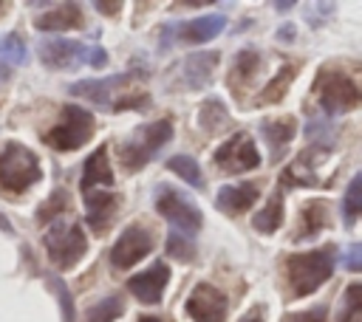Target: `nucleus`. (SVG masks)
<instances>
[{
	"mask_svg": "<svg viewBox=\"0 0 362 322\" xmlns=\"http://www.w3.org/2000/svg\"><path fill=\"white\" fill-rule=\"evenodd\" d=\"M294 37H297L294 23H283V25L277 28V40H280V42H294Z\"/></svg>",
	"mask_w": 362,
	"mask_h": 322,
	"instance_id": "obj_36",
	"label": "nucleus"
},
{
	"mask_svg": "<svg viewBox=\"0 0 362 322\" xmlns=\"http://www.w3.org/2000/svg\"><path fill=\"white\" fill-rule=\"evenodd\" d=\"M85 209H88L90 229L105 232L119 212V195L107 192V189H90V192H85Z\"/></svg>",
	"mask_w": 362,
	"mask_h": 322,
	"instance_id": "obj_15",
	"label": "nucleus"
},
{
	"mask_svg": "<svg viewBox=\"0 0 362 322\" xmlns=\"http://www.w3.org/2000/svg\"><path fill=\"white\" fill-rule=\"evenodd\" d=\"M122 314H124V302H122V297H119V294H110V297L99 299L93 308H88L85 322H116Z\"/></svg>",
	"mask_w": 362,
	"mask_h": 322,
	"instance_id": "obj_27",
	"label": "nucleus"
},
{
	"mask_svg": "<svg viewBox=\"0 0 362 322\" xmlns=\"http://www.w3.org/2000/svg\"><path fill=\"white\" fill-rule=\"evenodd\" d=\"M68 212H71L68 192H65V189H57V192L51 195V201L42 203V206L37 209V220H40V223H45V220H57V217H65Z\"/></svg>",
	"mask_w": 362,
	"mask_h": 322,
	"instance_id": "obj_29",
	"label": "nucleus"
},
{
	"mask_svg": "<svg viewBox=\"0 0 362 322\" xmlns=\"http://www.w3.org/2000/svg\"><path fill=\"white\" fill-rule=\"evenodd\" d=\"M345 268H348V271H359V268H362V246H359V243L348 246V254H345Z\"/></svg>",
	"mask_w": 362,
	"mask_h": 322,
	"instance_id": "obj_35",
	"label": "nucleus"
},
{
	"mask_svg": "<svg viewBox=\"0 0 362 322\" xmlns=\"http://www.w3.org/2000/svg\"><path fill=\"white\" fill-rule=\"evenodd\" d=\"M0 229H3V232H11V223L6 220V215H3V212H0Z\"/></svg>",
	"mask_w": 362,
	"mask_h": 322,
	"instance_id": "obj_41",
	"label": "nucleus"
},
{
	"mask_svg": "<svg viewBox=\"0 0 362 322\" xmlns=\"http://www.w3.org/2000/svg\"><path fill=\"white\" fill-rule=\"evenodd\" d=\"M167 254L175 257V260H181V263L195 260V240H192V234H184L178 229H170V234H167Z\"/></svg>",
	"mask_w": 362,
	"mask_h": 322,
	"instance_id": "obj_28",
	"label": "nucleus"
},
{
	"mask_svg": "<svg viewBox=\"0 0 362 322\" xmlns=\"http://www.w3.org/2000/svg\"><path fill=\"white\" fill-rule=\"evenodd\" d=\"M201 127H206L209 133H215V130H221L226 121H229V116H226V110H223V105L218 102V99H209L204 107H201Z\"/></svg>",
	"mask_w": 362,
	"mask_h": 322,
	"instance_id": "obj_32",
	"label": "nucleus"
},
{
	"mask_svg": "<svg viewBox=\"0 0 362 322\" xmlns=\"http://www.w3.org/2000/svg\"><path fill=\"white\" fill-rule=\"evenodd\" d=\"M3 11H6V3H0V17H3Z\"/></svg>",
	"mask_w": 362,
	"mask_h": 322,
	"instance_id": "obj_43",
	"label": "nucleus"
},
{
	"mask_svg": "<svg viewBox=\"0 0 362 322\" xmlns=\"http://www.w3.org/2000/svg\"><path fill=\"white\" fill-rule=\"evenodd\" d=\"M317 99H320V107L328 113V116H339V113H348L359 105V88L356 82L339 71V68H322L317 73Z\"/></svg>",
	"mask_w": 362,
	"mask_h": 322,
	"instance_id": "obj_6",
	"label": "nucleus"
},
{
	"mask_svg": "<svg viewBox=\"0 0 362 322\" xmlns=\"http://www.w3.org/2000/svg\"><path fill=\"white\" fill-rule=\"evenodd\" d=\"M96 186H113V169H110V161H107V147H96L90 153V158L85 161V172H82V181H79V189L82 195L96 189Z\"/></svg>",
	"mask_w": 362,
	"mask_h": 322,
	"instance_id": "obj_19",
	"label": "nucleus"
},
{
	"mask_svg": "<svg viewBox=\"0 0 362 322\" xmlns=\"http://www.w3.org/2000/svg\"><path fill=\"white\" fill-rule=\"evenodd\" d=\"M173 138V124L167 119L150 121V124H139L119 147V161L122 169L127 172H139L147 161H153V155Z\"/></svg>",
	"mask_w": 362,
	"mask_h": 322,
	"instance_id": "obj_3",
	"label": "nucleus"
},
{
	"mask_svg": "<svg viewBox=\"0 0 362 322\" xmlns=\"http://www.w3.org/2000/svg\"><path fill=\"white\" fill-rule=\"evenodd\" d=\"M334 260H337L334 246H322V249H314V251H300V254L286 257L288 297L300 299V297L314 294L334 274Z\"/></svg>",
	"mask_w": 362,
	"mask_h": 322,
	"instance_id": "obj_1",
	"label": "nucleus"
},
{
	"mask_svg": "<svg viewBox=\"0 0 362 322\" xmlns=\"http://www.w3.org/2000/svg\"><path fill=\"white\" fill-rule=\"evenodd\" d=\"M294 73H297V65L291 68V65H283L280 68V73L257 93V99H255V107H263V105H269V102H280L283 99V93L288 90V82L294 79Z\"/></svg>",
	"mask_w": 362,
	"mask_h": 322,
	"instance_id": "obj_23",
	"label": "nucleus"
},
{
	"mask_svg": "<svg viewBox=\"0 0 362 322\" xmlns=\"http://www.w3.org/2000/svg\"><path fill=\"white\" fill-rule=\"evenodd\" d=\"M139 322H161V319H158V316H141Z\"/></svg>",
	"mask_w": 362,
	"mask_h": 322,
	"instance_id": "obj_42",
	"label": "nucleus"
},
{
	"mask_svg": "<svg viewBox=\"0 0 362 322\" xmlns=\"http://www.w3.org/2000/svg\"><path fill=\"white\" fill-rule=\"evenodd\" d=\"M8 79H11V68L0 59V85H3V82H8Z\"/></svg>",
	"mask_w": 362,
	"mask_h": 322,
	"instance_id": "obj_38",
	"label": "nucleus"
},
{
	"mask_svg": "<svg viewBox=\"0 0 362 322\" xmlns=\"http://www.w3.org/2000/svg\"><path fill=\"white\" fill-rule=\"evenodd\" d=\"M240 322H263V305H255V308H252Z\"/></svg>",
	"mask_w": 362,
	"mask_h": 322,
	"instance_id": "obj_37",
	"label": "nucleus"
},
{
	"mask_svg": "<svg viewBox=\"0 0 362 322\" xmlns=\"http://www.w3.org/2000/svg\"><path fill=\"white\" fill-rule=\"evenodd\" d=\"M51 285H54V291H57V297H59V305H62V322H76V316H74V299H71L65 282L54 277Z\"/></svg>",
	"mask_w": 362,
	"mask_h": 322,
	"instance_id": "obj_34",
	"label": "nucleus"
},
{
	"mask_svg": "<svg viewBox=\"0 0 362 322\" xmlns=\"http://www.w3.org/2000/svg\"><path fill=\"white\" fill-rule=\"evenodd\" d=\"M215 167L226 175H238V172H249L260 164V153L255 150V141L249 133H235L229 136L218 150H215Z\"/></svg>",
	"mask_w": 362,
	"mask_h": 322,
	"instance_id": "obj_9",
	"label": "nucleus"
},
{
	"mask_svg": "<svg viewBox=\"0 0 362 322\" xmlns=\"http://www.w3.org/2000/svg\"><path fill=\"white\" fill-rule=\"evenodd\" d=\"M283 223V192L274 189L272 198L266 201V206L252 217V226L260 232V234H274Z\"/></svg>",
	"mask_w": 362,
	"mask_h": 322,
	"instance_id": "obj_22",
	"label": "nucleus"
},
{
	"mask_svg": "<svg viewBox=\"0 0 362 322\" xmlns=\"http://www.w3.org/2000/svg\"><path fill=\"white\" fill-rule=\"evenodd\" d=\"M42 178L40 158L20 141H6L0 147V189L6 195H23Z\"/></svg>",
	"mask_w": 362,
	"mask_h": 322,
	"instance_id": "obj_2",
	"label": "nucleus"
},
{
	"mask_svg": "<svg viewBox=\"0 0 362 322\" xmlns=\"http://www.w3.org/2000/svg\"><path fill=\"white\" fill-rule=\"evenodd\" d=\"M156 212L173 223V229L184 232V234H195L204 226V215L201 209L175 186L170 184H158L156 186Z\"/></svg>",
	"mask_w": 362,
	"mask_h": 322,
	"instance_id": "obj_7",
	"label": "nucleus"
},
{
	"mask_svg": "<svg viewBox=\"0 0 362 322\" xmlns=\"http://www.w3.org/2000/svg\"><path fill=\"white\" fill-rule=\"evenodd\" d=\"M223 28H226V14H201V17H192V20H184V23L164 25L167 34L173 31L178 42H189V45L209 42V40L218 37Z\"/></svg>",
	"mask_w": 362,
	"mask_h": 322,
	"instance_id": "obj_13",
	"label": "nucleus"
},
{
	"mask_svg": "<svg viewBox=\"0 0 362 322\" xmlns=\"http://www.w3.org/2000/svg\"><path fill=\"white\" fill-rule=\"evenodd\" d=\"M274 8H277V11H291L294 3H274Z\"/></svg>",
	"mask_w": 362,
	"mask_h": 322,
	"instance_id": "obj_40",
	"label": "nucleus"
},
{
	"mask_svg": "<svg viewBox=\"0 0 362 322\" xmlns=\"http://www.w3.org/2000/svg\"><path fill=\"white\" fill-rule=\"evenodd\" d=\"M184 308H187V314H189L192 322H226V314H229L226 294L218 291L209 282H198L189 291Z\"/></svg>",
	"mask_w": 362,
	"mask_h": 322,
	"instance_id": "obj_11",
	"label": "nucleus"
},
{
	"mask_svg": "<svg viewBox=\"0 0 362 322\" xmlns=\"http://www.w3.org/2000/svg\"><path fill=\"white\" fill-rule=\"evenodd\" d=\"M82 25H85V17L76 3H62L34 20V28H40V31H74Z\"/></svg>",
	"mask_w": 362,
	"mask_h": 322,
	"instance_id": "obj_18",
	"label": "nucleus"
},
{
	"mask_svg": "<svg viewBox=\"0 0 362 322\" xmlns=\"http://www.w3.org/2000/svg\"><path fill=\"white\" fill-rule=\"evenodd\" d=\"M88 54H90V45H82L65 37H45L37 45L40 62L51 71H74L79 65H88Z\"/></svg>",
	"mask_w": 362,
	"mask_h": 322,
	"instance_id": "obj_8",
	"label": "nucleus"
},
{
	"mask_svg": "<svg viewBox=\"0 0 362 322\" xmlns=\"http://www.w3.org/2000/svg\"><path fill=\"white\" fill-rule=\"evenodd\" d=\"M257 195H260L257 184H229V186H221L218 189L215 206L221 212H226V215H243L257 201Z\"/></svg>",
	"mask_w": 362,
	"mask_h": 322,
	"instance_id": "obj_17",
	"label": "nucleus"
},
{
	"mask_svg": "<svg viewBox=\"0 0 362 322\" xmlns=\"http://www.w3.org/2000/svg\"><path fill=\"white\" fill-rule=\"evenodd\" d=\"M359 212H362V175L356 172V175L348 181V189H345V195H342V217H345V226H348V229L356 223Z\"/></svg>",
	"mask_w": 362,
	"mask_h": 322,
	"instance_id": "obj_26",
	"label": "nucleus"
},
{
	"mask_svg": "<svg viewBox=\"0 0 362 322\" xmlns=\"http://www.w3.org/2000/svg\"><path fill=\"white\" fill-rule=\"evenodd\" d=\"M42 243H45L48 260H51L57 268H74V266L85 257V251H88V237H85L79 220H74V217H68V215H65V217H57V220L48 226Z\"/></svg>",
	"mask_w": 362,
	"mask_h": 322,
	"instance_id": "obj_4",
	"label": "nucleus"
},
{
	"mask_svg": "<svg viewBox=\"0 0 362 322\" xmlns=\"http://www.w3.org/2000/svg\"><path fill=\"white\" fill-rule=\"evenodd\" d=\"M215 65H218V51H206V54H189V56H184L181 65H178V76L187 82L184 90H195V88L209 85Z\"/></svg>",
	"mask_w": 362,
	"mask_h": 322,
	"instance_id": "obj_16",
	"label": "nucleus"
},
{
	"mask_svg": "<svg viewBox=\"0 0 362 322\" xmlns=\"http://www.w3.org/2000/svg\"><path fill=\"white\" fill-rule=\"evenodd\" d=\"M257 68H260V54H257L255 48H243V51L235 56V65H232V73H229L232 85H235V88H238V85H246V82L257 73Z\"/></svg>",
	"mask_w": 362,
	"mask_h": 322,
	"instance_id": "obj_25",
	"label": "nucleus"
},
{
	"mask_svg": "<svg viewBox=\"0 0 362 322\" xmlns=\"http://www.w3.org/2000/svg\"><path fill=\"white\" fill-rule=\"evenodd\" d=\"M139 73L127 71V73H116V76H105V79H82V82H74L68 88L71 96H82L88 99L90 105H96L99 110H113V93L122 90L124 85H130V79H136Z\"/></svg>",
	"mask_w": 362,
	"mask_h": 322,
	"instance_id": "obj_12",
	"label": "nucleus"
},
{
	"mask_svg": "<svg viewBox=\"0 0 362 322\" xmlns=\"http://www.w3.org/2000/svg\"><path fill=\"white\" fill-rule=\"evenodd\" d=\"M93 113L79 107V105H65L59 113V121L42 136V141L48 147H54L57 153H74L79 147H85L93 136Z\"/></svg>",
	"mask_w": 362,
	"mask_h": 322,
	"instance_id": "obj_5",
	"label": "nucleus"
},
{
	"mask_svg": "<svg viewBox=\"0 0 362 322\" xmlns=\"http://www.w3.org/2000/svg\"><path fill=\"white\" fill-rule=\"evenodd\" d=\"M153 243L156 240H153V232L147 226H141V223L127 226L116 237V243L110 249V266L113 268H130V266H136L139 260H144L153 251Z\"/></svg>",
	"mask_w": 362,
	"mask_h": 322,
	"instance_id": "obj_10",
	"label": "nucleus"
},
{
	"mask_svg": "<svg viewBox=\"0 0 362 322\" xmlns=\"http://www.w3.org/2000/svg\"><path fill=\"white\" fill-rule=\"evenodd\" d=\"M260 133H263L266 144L274 150V153H272V161H280L283 153H286V147H288V141H291L294 133H297V121H294V116H283V119H274V121H263V124H260Z\"/></svg>",
	"mask_w": 362,
	"mask_h": 322,
	"instance_id": "obj_21",
	"label": "nucleus"
},
{
	"mask_svg": "<svg viewBox=\"0 0 362 322\" xmlns=\"http://www.w3.org/2000/svg\"><path fill=\"white\" fill-rule=\"evenodd\" d=\"M328 226V203L325 201H308L300 209L297 229L291 232V240H314Z\"/></svg>",
	"mask_w": 362,
	"mask_h": 322,
	"instance_id": "obj_20",
	"label": "nucleus"
},
{
	"mask_svg": "<svg viewBox=\"0 0 362 322\" xmlns=\"http://www.w3.org/2000/svg\"><path fill=\"white\" fill-rule=\"evenodd\" d=\"M167 282H170V266H167V263H156V266H150V268L133 274L130 282H127V288H130V294H133L139 302H144V305H158L161 297H164Z\"/></svg>",
	"mask_w": 362,
	"mask_h": 322,
	"instance_id": "obj_14",
	"label": "nucleus"
},
{
	"mask_svg": "<svg viewBox=\"0 0 362 322\" xmlns=\"http://www.w3.org/2000/svg\"><path fill=\"white\" fill-rule=\"evenodd\" d=\"M167 169H173L181 181H187L195 189H204L206 186V181L201 175V167H198V161L192 155H173V158H167Z\"/></svg>",
	"mask_w": 362,
	"mask_h": 322,
	"instance_id": "obj_24",
	"label": "nucleus"
},
{
	"mask_svg": "<svg viewBox=\"0 0 362 322\" xmlns=\"http://www.w3.org/2000/svg\"><path fill=\"white\" fill-rule=\"evenodd\" d=\"M0 56L14 62V65H25L28 62V54H25V42L20 34L8 31V34H0Z\"/></svg>",
	"mask_w": 362,
	"mask_h": 322,
	"instance_id": "obj_30",
	"label": "nucleus"
},
{
	"mask_svg": "<svg viewBox=\"0 0 362 322\" xmlns=\"http://www.w3.org/2000/svg\"><path fill=\"white\" fill-rule=\"evenodd\" d=\"M325 316H328V308H325V305H317V308H308V311L283 314L280 322H325Z\"/></svg>",
	"mask_w": 362,
	"mask_h": 322,
	"instance_id": "obj_33",
	"label": "nucleus"
},
{
	"mask_svg": "<svg viewBox=\"0 0 362 322\" xmlns=\"http://www.w3.org/2000/svg\"><path fill=\"white\" fill-rule=\"evenodd\" d=\"M339 322H362V285L351 282L342 297V314Z\"/></svg>",
	"mask_w": 362,
	"mask_h": 322,
	"instance_id": "obj_31",
	"label": "nucleus"
},
{
	"mask_svg": "<svg viewBox=\"0 0 362 322\" xmlns=\"http://www.w3.org/2000/svg\"><path fill=\"white\" fill-rule=\"evenodd\" d=\"M96 8H99V11H119L122 3H96Z\"/></svg>",
	"mask_w": 362,
	"mask_h": 322,
	"instance_id": "obj_39",
	"label": "nucleus"
}]
</instances>
